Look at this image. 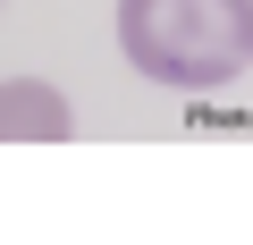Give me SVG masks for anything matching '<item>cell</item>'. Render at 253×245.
Returning <instances> with one entry per match:
<instances>
[{
    "label": "cell",
    "mask_w": 253,
    "mask_h": 245,
    "mask_svg": "<svg viewBox=\"0 0 253 245\" xmlns=\"http://www.w3.org/2000/svg\"><path fill=\"white\" fill-rule=\"evenodd\" d=\"M68 136H76V110L59 85H42V76L0 85V144H68Z\"/></svg>",
    "instance_id": "cell-2"
},
{
    "label": "cell",
    "mask_w": 253,
    "mask_h": 245,
    "mask_svg": "<svg viewBox=\"0 0 253 245\" xmlns=\"http://www.w3.org/2000/svg\"><path fill=\"white\" fill-rule=\"evenodd\" d=\"M118 51L169 93H219L253 68V0H118Z\"/></svg>",
    "instance_id": "cell-1"
}]
</instances>
